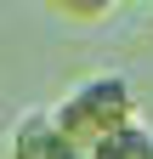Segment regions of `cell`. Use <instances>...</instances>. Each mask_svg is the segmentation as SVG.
Returning <instances> with one entry per match:
<instances>
[{"instance_id": "1", "label": "cell", "mask_w": 153, "mask_h": 159, "mask_svg": "<svg viewBox=\"0 0 153 159\" xmlns=\"http://www.w3.org/2000/svg\"><path fill=\"white\" fill-rule=\"evenodd\" d=\"M130 119H136V91H130L125 74H91V80H80V85L51 108V125L80 148V159L91 148H102L119 125H130Z\"/></svg>"}, {"instance_id": "2", "label": "cell", "mask_w": 153, "mask_h": 159, "mask_svg": "<svg viewBox=\"0 0 153 159\" xmlns=\"http://www.w3.org/2000/svg\"><path fill=\"white\" fill-rule=\"evenodd\" d=\"M11 159H80V148L51 125V114H23L11 131Z\"/></svg>"}, {"instance_id": "3", "label": "cell", "mask_w": 153, "mask_h": 159, "mask_svg": "<svg viewBox=\"0 0 153 159\" xmlns=\"http://www.w3.org/2000/svg\"><path fill=\"white\" fill-rule=\"evenodd\" d=\"M85 159H153V131L142 119H130V125H119L102 148H91Z\"/></svg>"}]
</instances>
